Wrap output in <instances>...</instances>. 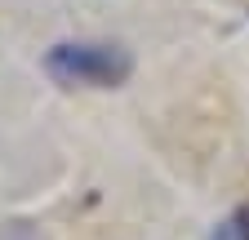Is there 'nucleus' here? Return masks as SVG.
I'll return each mask as SVG.
<instances>
[{
	"instance_id": "f03ea898",
	"label": "nucleus",
	"mask_w": 249,
	"mask_h": 240,
	"mask_svg": "<svg viewBox=\"0 0 249 240\" xmlns=\"http://www.w3.org/2000/svg\"><path fill=\"white\" fill-rule=\"evenodd\" d=\"M209 240H249V236H245V227H240V218L231 214L227 223H218V227L209 231Z\"/></svg>"
},
{
	"instance_id": "7ed1b4c3",
	"label": "nucleus",
	"mask_w": 249,
	"mask_h": 240,
	"mask_svg": "<svg viewBox=\"0 0 249 240\" xmlns=\"http://www.w3.org/2000/svg\"><path fill=\"white\" fill-rule=\"evenodd\" d=\"M236 218H240V227H245V236H249V205H240V209H236Z\"/></svg>"
},
{
	"instance_id": "f257e3e1",
	"label": "nucleus",
	"mask_w": 249,
	"mask_h": 240,
	"mask_svg": "<svg viewBox=\"0 0 249 240\" xmlns=\"http://www.w3.org/2000/svg\"><path fill=\"white\" fill-rule=\"evenodd\" d=\"M45 71L58 85H85V89H116L129 80L134 71V53L120 45H103V40H62L45 53Z\"/></svg>"
}]
</instances>
